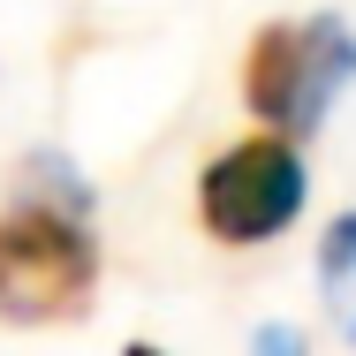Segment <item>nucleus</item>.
Segmentation results:
<instances>
[{"mask_svg":"<svg viewBox=\"0 0 356 356\" xmlns=\"http://www.w3.org/2000/svg\"><path fill=\"white\" fill-rule=\"evenodd\" d=\"M318 296H326V318L341 326V341L356 349V213L326 220V235H318Z\"/></svg>","mask_w":356,"mask_h":356,"instance_id":"4","label":"nucleus"},{"mask_svg":"<svg viewBox=\"0 0 356 356\" xmlns=\"http://www.w3.org/2000/svg\"><path fill=\"white\" fill-rule=\"evenodd\" d=\"M99 296V243L83 213L15 197L0 213V326H76Z\"/></svg>","mask_w":356,"mask_h":356,"instance_id":"2","label":"nucleus"},{"mask_svg":"<svg viewBox=\"0 0 356 356\" xmlns=\"http://www.w3.org/2000/svg\"><path fill=\"white\" fill-rule=\"evenodd\" d=\"M311 205V167H303V152L273 129H258V137L227 144L205 159V175H197V227L227 243V250H258V243H281L288 227L303 220Z\"/></svg>","mask_w":356,"mask_h":356,"instance_id":"3","label":"nucleus"},{"mask_svg":"<svg viewBox=\"0 0 356 356\" xmlns=\"http://www.w3.org/2000/svg\"><path fill=\"white\" fill-rule=\"evenodd\" d=\"M250 356H311V341H303L296 326H258V334H250Z\"/></svg>","mask_w":356,"mask_h":356,"instance_id":"5","label":"nucleus"},{"mask_svg":"<svg viewBox=\"0 0 356 356\" xmlns=\"http://www.w3.org/2000/svg\"><path fill=\"white\" fill-rule=\"evenodd\" d=\"M349 83H356L349 15H288V23L250 31V46H243V106L288 144L311 137Z\"/></svg>","mask_w":356,"mask_h":356,"instance_id":"1","label":"nucleus"},{"mask_svg":"<svg viewBox=\"0 0 356 356\" xmlns=\"http://www.w3.org/2000/svg\"><path fill=\"white\" fill-rule=\"evenodd\" d=\"M122 356H167V349H152V341H129V349H122Z\"/></svg>","mask_w":356,"mask_h":356,"instance_id":"6","label":"nucleus"}]
</instances>
